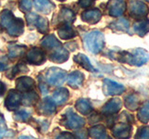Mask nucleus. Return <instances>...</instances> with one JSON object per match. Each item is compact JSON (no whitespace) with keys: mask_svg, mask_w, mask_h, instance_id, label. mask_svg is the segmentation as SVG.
<instances>
[{"mask_svg":"<svg viewBox=\"0 0 149 139\" xmlns=\"http://www.w3.org/2000/svg\"><path fill=\"white\" fill-rule=\"evenodd\" d=\"M27 21H28V24L36 26L41 32H46L48 31V21H47V20L37 16L35 13L28 14Z\"/></svg>","mask_w":149,"mask_h":139,"instance_id":"nucleus-7","label":"nucleus"},{"mask_svg":"<svg viewBox=\"0 0 149 139\" xmlns=\"http://www.w3.org/2000/svg\"><path fill=\"white\" fill-rule=\"evenodd\" d=\"M38 100V96L36 95V93L34 91H29L26 92L24 96H22V103L24 104L25 106H32L35 103H36V101Z\"/></svg>","mask_w":149,"mask_h":139,"instance_id":"nucleus-19","label":"nucleus"},{"mask_svg":"<svg viewBox=\"0 0 149 139\" xmlns=\"http://www.w3.org/2000/svg\"><path fill=\"white\" fill-rule=\"evenodd\" d=\"M85 45L86 48L90 51L91 53L97 54L104 47V35L102 32L94 31L90 32L86 37H85Z\"/></svg>","mask_w":149,"mask_h":139,"instance_id":"nucleus-3","label":"nucleus"},{"mask_svg":"<svg viewBox=\"0 0 149 139\" xmlns=\"http://www.w3.org/2000/svg\"><path fill=\"white\" fill-rule=\"evenodd\" d=\"M0 25L7 29L8 34L18 36L23 32V21L21 19L14 17L12 12L9 10H3L0 14Z\"/></svg>","mask_w":149,"mask_h":139,"instance_id":"nucleus-1","label":"nucleus"},{"mask_svg":"<svg viewBox=\"0 0 149 139\" xmlns=\"http://www.w3.org/2000/svg\"><path fill=\"white\" fill-rule=\"evenodd\" d=\"M90 136L94 138H106L107 133L105 131V128L102 125H97V126L91 128Z\"/></svg>","mask_w":149,"mask_h":139,"instance_id":"nucleus-22","label":"nucleus"},{"mask_svg":"<svg viewBox=\"0 0 149 139\" xmlns=\"http://www.w3.org/2000/svg\"><path fill=\"white\" fill-rule=\"evenodd\" d=\"M113 134L116 137H121V138L128 137L130 134V126L126 123L116 124L113 129Z\"/></svg>","mask_w":149,"mask_h":139,"instance_id":"nucleus-16","label":"nucleus"},{"mask_svg":"<svg viewBox=\"0 0 149 139\" xmlns=\"http://www.w3.org/2000/svg\"><path fill=\"white\" fill-rule=\"evenodd\" d=\"M20 8L21 10L23 11H29L31 8H32V3H31V0H20Z\"/></svg>","mask_w":149,"mask_h":139,"instance_id":"nucleus-29","label":"nucleus"},{"mask_svg":"<svg viewBox=\"0 0 149 139\" xmlns=\"http://www.w3.org/2000/svg\"><path fill=\"white\" fill-rule=\"evenodd\" d=\"M121 106H122V103H121L120 99H118V98L111 99L108 103L104 107V109H102V113L107 114V115L115 114L118 112V111H119V109H121Z\"/></svg>","mask_w":149,"mask_h":139,"instance_id":"nucleus-11","label":"nucleus"},{"mask_svg":"<svg viewBox=\"0 0 149 139\" xmlns=\"http://www.w3.org/2000/svg\"><path fill=\"white\" fill-rule=\"evenodd\" d=\"M26 59L30 64L40 65L45 61V53L39 48H33L27 53Z\"/></svg>","mask_w":149,"mask_h":139,"instance_id":"nucleus-9","label":"nucleus"},{"mask_svg":"<svg viewBox=\"0 0 149 139\" xmlns=\"http://www.w3.org/2000/svg\"><path fill=\"white\" fill-rule=\"evenodd\" d=\"M22 103V96L15 90H10L5 101V106L9 110L17 109Z\"/></svg>","mask_w":149,"mask_h":139,"instance_id":"nucleus-8","label":"nucleus"},{"mask_svg":"<svg viewBox=\"0 0 149 139\" xmlns=\"http://www.w3.org/2000/svg\"><path fill=\"white\" fill-rule=\"evenodd\" d=\"M7 131L8 128L6 125V122H5V120L2 117H0V137H2Z\"/></svg>","mask_w":149,"mask_h":139,"instance_id":"nucleus-30","label":"nucleus"},{"mask_svg":"<svg viewBox=\"0 0 149 139\" xmlns=\"http://www.w3.org/2000/svg\"><path fill=\"white\" fill-rule=\"evenodd\" d=\"M35 85V81L30 77H21L16 81L17 89L21 92H29Z\"/></svg>","mask_w":149,"mask_h":139,"instance_id":"nucleus-10","label":"nucleus"},{"mask_svg":"<svg viewBox=\"0 0 149 139\" xmlns=\"http://www.w3.org/2000/svg\"><path fill=\"white\" fill-rule=\"evenodd\" d=\"M138 119L142 122L146 123L149 120V102L144 103L138 112Z\"/></svg>","mask_w":149,"mask_h":139,"instance_id":"nucleus-23","label":"nucleus"},{"mask_svg":"<svg viewBox=\"0 0 149 139\" xmlns=\"http://www.w3.org/2000/svg\"><path fill=\"white\" fill-rule=\"evenodd\" d=\"M60 137H62V138H64V137H71V138H73L74 136H73V134L68 133H63L61 134V136H59V138Z\"/></svg>","mask_w":149,"mask_h":139,"instance_id":"nucleus-33","label":"nucleus"},{"mask_svg":"<svg viewBox=\"0 0 149 139\" xmlns=\"http://www.w3.org/2000/svg\"><path fill=\"white\" fill-rule=\"evenodd\" d=\"M138 103H139L138 98L135 95H130L126 97V107L132 110L136 109L138 108Z\"/></svg>","mask_w":149,"mask_h":139,"instance_id":"nucleus-24","label":"nucleus"},{"mask_svg":"<svg viewBox=\"0 0 149 139\" xmlns=\"http://www.w3.org/2000/svg\"><path fill=\"white\" fill-rule=\"evenodd\" d=\"M36 8L38 11L43 13H49L53 8V5L49 0H34Z\"/></svg>","mask_w":149,"mask_h":139,"instance_id":"nucleus-18","label":"nucleus"},{"mask_svg":"<svg viewBox=\"0 0 149 139\" xmlns=\"http://www.w3.org/2000/svg\"><path fill=\"white\" fill-rule=\"evenodd\" d=\"M67 77V73L63 70L60 68H50L46 72V82L51 85L60 86L64 83Z\"/></svg>","mask_w":149,"mask_h":139,"instance_id":"nucleus-4","label":"nucleus"},{"mask_svg":"<svg viewBox=\"0 0 149 139\" xmlns=\"http://www.w3.org/2000/svg\"><path fill=\"white\" fill-rule=\"evenodd\" d=\"M5 92H6V85L4 83L0 82V96H2Z\"/></svg>","mask_w":149,"mask_h":139,"instance_id":"nucleus-31","label":"nucleus"},{"mask_svg":"<svg viewBox=\"0 0 149 139\" xmlns=\"http://www.w3.org/2000/svg\"><path fill=\"white\" fill-rule=\"evenodd\" d=\"M30 117H31L30 113H28L25 110H20L14 114V119L18 120V122H28Z\"/></svg>","mask_w":149,"mask_h":139,"instance_id":"nucleus-26","label":"nucleus"},{"mask_svg":"<svg viewBox=\"0 0 149 139\" xmlns=\"http://www.w3.org/2000/svg\"><path fill=\"white\" fill-rule=\"evenodd\" d=\"M138 138H149V127L148 126H143L139 129L137 133Z\"/></svg>","mask_w":149,"mask_h":139,"instance_id":"nucleus-28","label":"nucleus"},{"mask_svg":"<svg viewBox=\"0 0 149 139\" xmlns=\"http://www.w3.org/2000/svg\"><path fill=\"white\" fill-rule=\"evenodd\" d=\"M119 61L126 62L130 65H136V66H141L148 61L149 55L146 50L138 48L135 49L133 52H121L119 53Z\"/></svg>","mask_w":149,"mask_h":139,"instance_id":"nucleus-2","label":"nucleus"},{"mask_svg":"<svg viewBox=\"0 0 149 139\" xmlns=\"http://www.w3.org/2000/svg\"><path fill=\"white\" fill-rule=\"evenodd\" d=\"M76 109L80 112L81 114L87 115L92 110V108L91 104L88 103V101L86 99H79L76 103Z\"/></svg>","mask_w":149,"mask_h":139,"instance_id":"nucleus-20","label":"nucleus"},{"mask_svg":"<svg viewBox=\"0 0 149 139\" xmlns=\"http://www.w3.org/2000/svg\"><path fill=\"white\" fill-rule=\"evenodd\" d=\"M68 56H69V53L66 49L57 47V48H55L53 52L50 54L49 58L51 61H53V62L62 63V62L66 61L68 59Z\"/></svg>","mask_w":149,"mask_h":139,"instance_id":"nucleus-12","label":"nucleus"},{"mask_svg":"<svg viewBox=\"0 0 149 139\" xmlns=\"http://www.w3.org/2000/svg\"><path fill=\"white\" fill-rule=\"evenodd\" d=\"M6 69H7V67L5 66V64H3V63L0 62V72L5 71V70H6Z\"/></svg>","mask_w":149,"mask_h":139,"instance_id":"nucleus-34","label":"nucleus"},{"mask_svg":"<svg viewBox=\"0 0 149 139\" xmlns=\"http://www.w3.org/2000/svg\"><path fill=\"white\" fill-rule=\"evenodd\" d=\"M63 124L69 129H78L85 124V120L69 109L63 116Z\"/></svg>","mask_w":149,"mask_h":139,"instance_id":"nucleus-5","label":"nucleus"},{"mask_svg":"<svg viewBox=\"0 0 149 139\" xmlns=\"http://www.w3.org/2000/svg\"><path fill=\"white\" fill-rule=\"evenodd\" d=\"M40 89L44 95H46L47 93H48V88H47V86L45 85H43V83H40Z\"/></svg>","mask_w":149,"mask_h":139,"instance_id":"nucleus-32","label":"nucleus"},{"mask_svg":"<svg viewBox=\"0 0 149 139\" xmlns=\"http://www.w3.org/2000/svg\"><path fill=\"white\" fill-rule=\"evenodd\" d=\"M24 46L22 45H11L9 46V53H8V57L9 58H17L19 56H21L23 54V51H24Z\"/></svg>","mask_w":149,"mask_h":139,"instance_id":"nucleus-25","label":"nucleus"},{"mask_svg":"<svg viewBox=\"0 0 149 139\" xmlns=\"http://www.w3.org/2000/svg\"><path fill=\"white\" fill-rule=\"evenodd\" d=\"M83 81H84L83 73H81L80 72H78V71L71 72L68 75V78H67L68 85L71 87H73V88L79 87L82 85Z\"/></svg>","mask_w":149,"mask_h":139,"instance_id":"nucleus-13","label":"nucleus"},{"mask_svg":"<svg viewBox=\"0 0 149 139\" xmlns=\"http://www.w3.org/2000/svg\"><path fill=\"white\" fill-rule=\"evenodd\" d=\"M104 89L105 95H120L125 91V88L123 85L116 83L109 79H104Z\"/></svg>","mask_w":149,"mask_h":139,"instance_id":"nucleus-6","label":"nucleus"},{"mask_svg":"<svg viewBox=\"0 0 149 139\" xmlns=\"http://www.w3.org/2000/svg\"><path fill=\"white\" fill-rule=\"evenodd\" d=\"M28 71V69H27V67L25 66V65H23V64H22V63H20V64H18V65H16L15 67L13 68V70H12V72H11V75L9 76L10 78H12V77H14L16 75V74H18V73H20V72H26Z\"/></svg>","mask_w":149,"mask_h":139,"instance_id":"nucleus-27","label":"nucleus"},{"mask_svg":"<svg viewBox=\"0 0 149 139\" xmlns=\"http://www.w3.org/2000/svg\"><path fill=\"white\" fill-rule=\"evenodd\" d=\"M55 102L52 98H46L39 105L40 113L44 115H51L55 112Z\"/></svg>","mask_w":149,"mask_h":139,"instance_id":"nucleus-14","label":"nucleus"},{"mask_svg":"<svg viewBox=\"0 0 149 139\" xmlns=\"http://www.w3.org/2000/svg\"><path fill=\"white\" fill-rule=\"evenodd\" d=\"M69 97V92L65 88H59L52 95V99L57 105H63Z\"/></svg>","mask_w":149,"mask_h":139,"instance_id":"nucleus-15","label":"nucleus"},{"mask_svg":"<svg viewBox=\"0 0 149 139\" xmlns=\"http://www.w3.org/2000/svg\"><path fill=\"white\" fill-rule=\"evenodd\" d=\"M74 60L76 62H77L79 65H80V66H82L85 70H87V71H88V72H95V69L93 68V66L90 62V60H88V58L86 57L85 55L78 54V55H77L76 57L74 58Z\"/></svg>","mask_w":149,"mask_h":139,"instance_id":"nucleus-17","label":"nucleus"},{"mask_svg":"<svg viewBox=\"0 0 149 139\" xmlns=\"http://www.w3.org/2000/svg\"><path fill=\"white\" fill-rule=\"evenodd\" d=\"M42 45L46 48H57L60 47V42L55 38L54 35H49L42 40Z\"/></svg>","mask_w":149,"mask_h":139,"instance_id":"nucleus-21","label":"nucleus"}]
</instances>
